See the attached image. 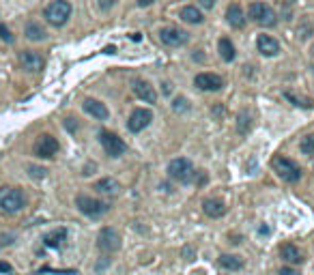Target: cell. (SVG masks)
I'll list each match as a JSON object with an SVG mask.
<instances>
[{
  "mask_svg": "<svg viewBox=\"0 0 314 275\" xmlns=\"http://www.w3.org/2000/svg\"><path fill=\"white\" fill-rule=\"evenodd\" d=\"M26 207V198L24 191L18 187H3L0 189V213L5 215H15Z\"/></svg>",
  "mask_w": 314,
  "mask_h": 275,
  "instance_id": "cell-1",
  "label": "cell"
},
{
  "mask_svg": "<svg viewBox=\"0 0 314 275\" xmlns=\"http://www.w3.org/2000/svg\"><path fill=\"white\" fill-rule=\"evenodd\" d=\"M271 166H273V170L277 172V176H280L282 181H286V183H297L301 178V168L288 157L277 155V157L271 159Z\"/></svg>",
  "mask_w": 314,
  "mask_h": 275,
  "instance_id": "cell-2",
  "label": "cell"
},
{
  "mask_svg": "<svg viewBox=\"0 0 314 275\" xmlns=\"http://www.w3.org/2000/svg\"><path fill=\"white\" fill-rule=\"evenodd\" d=\"M43 15L52 26H63V24H67V20L71 17V5L67 0H52V3L45 7Z\"/></svg>",
  "mask_w": 314,
  "mask_h": 275,
  "instance_id": "cell-3",
  "label": "cell"
},
{
  "mask_svg": "<svg viewBox=\"0 0 314 275\" xmlns=\"http://www.w3.org/2000/svg\"><path fill=\"white\" fill-rule=\"evenodd\" d=\"M168 176L179 183H189L194 178V166L187 157H177L168 163Z\"/></svg>",
  "mask_w": 314,
  "mask_h": 275,
  "instance_id": "cell-4",
  "label": "cell"
},
{
  "mask_svg": "<svg viewBox=\"0 0 314 275\" xmlns=\"http://www.w3.org/2000/svg\"><path fill=\"white\" fill-rule=\"evenodd\" d=\"M76 207L80 209V213L86 215V217H99V215H103L108 209H110V205H108V202L95 200V198L84 196V194H80L76 198Z\"/></svg>",
  "mask_w": 314,
  "mask_h": 275,
  "instance_id": "cell-5",
  "label": "cell"
},
{
  "mask_svg": "<svg viewBox=\"0 0 314 275\" xmlns=\"http://www.w3.org/2000/svg\"><path fill=\"white\" fill-rule=\"evenodd\" d=\"M250 17L263 24V26H275L277 24V17H275V11L269 7V5H265V3H252L250 5Z\"/></svg>",
  "mask_w": 314,
  "mask_h": 275,
  "instance_id": "cell-6",
  "label": "cell"
},
{
  "mask_svg": "<svg viewBox=\"0 0 314 275\" xmlns=\"http://www.w3.org/2000/svg\"><path fill=\"white\" fill-rule=\"evenodd\" d=\"M99 140H101V146H103V151L110 155V157H120L125 151H127V144L123 140H120L116 134H112V131H101L99 134Z\"/></svg>",
  "mask_w": 314,
  "mask_h": 275,
  "instance_id": "cell-7",
  "label": "cell"
},
{
  "mask_svg": "<svg viewBox=\"0 0 314 275\" xmlns=\"http://www.w3.org/2000/svg\"><path fill=\"white\" fill-rule=\"evenodd\" d=\"M56 153H58V140L50 134L39 136L37 144H34V155L41 157V159H52Z\"/></svg>",
  "mask_w": 314,
  "mask_h": 275,
  "instance_id": "cell-8",
  "label": "cell"
},
{
  "mask_svg": "<svg viewBox=\"0 0 314 275\" xmlns=\"http://www.w3.org/2000/svg\"><path fill=\"white\" fill-rule=\"evenodd\" d=\"M97 247L106 254H112L120 247V236L114 228H103L97 236Z\"/></svg>",
  "mask_w": 314,
  "mask_h": 275,
  "instance_id": "cell-9",
  "label": "cell"
},
{
  "mask_svg": "<svg viewBox=\"0 0 314 275\" xmlns=\"http://www.w3.org/2000/svg\"><path fill=\"white\" fill-rule=\"evenodd\" d=\"M153 121V112L151 110H144V107H138V110L131 112L129 121H127V127L129 131H134V134H140L144 127H149Z\"/></svg>",
  "mask_w": 314,
  "mask_h": 275,
  "instance_id": "cell-10",
  "label": "cell"
},
{
  "mask_svg": "<svg viewBox=\"0 0 314 275\" xmlns=\"http://www.w3.org/2000/svg\"><path fill=\"white\" fill-rule=\"evenodd\" d=\"M160 39H162V43L175 47V45H185L187 39H189V34H187L185 30H181V28L166 26V28L160 30Z\"/></svg>",
  "mask_w": 314,
  "mask_h": 275,
  "instance_id": "cell-11",
  "label": "cell"
},
{
  "mask_svg": "<svg viewBox=\"0 0 314 275\" xmlns=\"http://www.w3.org/2000/svg\"><path fill=\"white\" fill-rule=\"evenodd\" d=\"M20 63H22V67L26 69V71H41L43 65H45L43 56L39 52H32V50L20 52Z\"/></svg>",
  "mask_w": 314,
  "mask_h": 275,
  "instance_id": "cell-12",
  "label": "cell"
},
{
  "mask_svg": "<svg viewBox=\"0 0 314 275\" xmlns=\"http://www.w3.org/2000/svg\"><path fill=\"white\" fill-rule=\"evenodd\" d=\"M194 84L200 90H220L224 86V82H222L220 76H215V74H198L194 78Z\"/></svg>",
  "mask_w": 314,
  "mask_h": 275,
  "instance_id": "cell-13",
  "label": "cell"
},
{
  "mask_svg": "<svg viewBox=\"0 0 314 275\" xmlns=\"http://www.w3.org/2000/svg\"><path fill=\"white\" fill-rule=\"evenodd\" d=\"M84 112L91 114L93 118H97V121H106V118L110 116V110L106 107V103H101L97 99H86L84 101Z\"/></svg>",
  "mask_w": 314,
  "mask_h": 275,
  "instance_id": "cell-14",
  "label": "cell"
},
{
  "mask_svg": "<svg viewBox=\"0 0 314 275\" xmlns=\"http://www.w3.org/2000/svg\"><path fill=\"white\" fill-rule=\"evenodd\" d=\"M256 47L263 56H275L277 52H280V43H277L273 37H269V34H260V37L256 39Z\"/></svg>",
  "mask_w": 314,
  "mask_h": 275,
  "instance_id": "cell-15",
  "label": "cell"
},
{
  "mask_svg": "<svg viewBox=\"0 0 314 275\" xmlns=\"http://www.w3.org/2000/svg\"><path fill=\"white\" fill-rule=\"evenodd\" d=\"M134 93L138 95V99H142L144 103H155L157 101V95H155L153 86L149 84V82H144V80H136L134 82Z\"/></svg>",
  "mask_w": 314,
  "mask_h": 275,
  "instance_id": "cell-16",
  "label": "cell"
},
{
  "mask_svg": "<svg viewBox=\"0 0 314 275\" xmlns=\"http://www.w3.org/2000/svg\"><path fill=\"white\" fill-rule=\"evenodd\" d=\"M226 22L231 24L233 28H243V24H246L243 9H241L239 5H231V7L226 9Z\"/></svg>",
  "mask_w": 314,
  "mask_h": 275,
  "instance_id": "cell-17",
  "label": "cell"
},
{
  "mask_svg": "<svg viewBox=\"0 0 314 275\" xmlns=\"http://www.w3.org/2000/svg\"><path fill=\"white\" fill-rule=\"evenodd\" d=\"M280 256H282V260H286L288 265H299L301 260V252L293 245V243H284L282 247H280Z\"/></svg>",
  "mask_w": 314,
  "mask_h": 275,
  "instance_id": "cell-18",
  "label": "cell"
},
{
  "mask_svg": "<svg viewBox=\"0 0 314 275\" xmlns=\"http://www.w3.org/2000/svg\"><path fill=\"white\" fill-rule=\"evenodd\" d=\"M202 211L207 213L209 217H213V219H215V217H222V215L226 213V207L222 205L220 200H211V198H207V200L202 202Z\"/></svg>",
  "mask_w": 314,
  "mask_h": 275,
  "instance_id": "cell-19",
  "label": "cell"
},
{
  "mask_svg": "<svg viewBox=\"0 0 314 275\" xmlns=\"http://www.w3.org/2000/svg\"><path fill=\"white\" fill-rule=\"evenodd\" d=\"M24 34H26V39H30V41H43L47 37L45 28L37 22H28L26 28H24Z\"/></svg>",
  "mask_w": 314,
  "mask_h": 275,
  "instance_id": "cell-20",
  "label": "cell"
},
{
  "mask_svg": "<svg viewBox=\"0 0 314 275\" xmlns=\"http://www.w3.org/2000/svg\"><path fill=\"white\" fill-rule=\"evenodd\" d=\"M63 241H67V230L65 228H56V230L47 232L43 236V243L47 247H60V245H63Z\"/></svg>",
  "mask_w": 314,
  "mask_h": 275,
  "instance_id": "cell-21",
  "label": "cell"
},
{
  "mask_svg": "<svg viewBox=\"0 0 314 275\" xmlns=\"http://www.w3.org/2000/svg\"><path fill=\"white\" fill-rule=\"evenodd\" d=\"M179 17L183 22H187V24H200L202 22V13L196 7H183L179 11Z\"/></svg>",
  "mask_w": 314,
  "mask_h": 275,
  "instance_id": "cell-22",
  "label": "cell"
},
{
  "mask_svg": "<svg viewBox=\"0 0 314 275\" xmlns=\"http://www.w3.org/2000/svg\"><path fill=\"white\" fill-rule=\"evenodd\" d=\"M220 265L226 271H239V269H243V260L233 254H224V256H220Z\"/></svg>",
  "mask_w": 314,
  "mask_h": 275,
  "instance_id": "cell-23",
  "label": "cell"
},
{
  "mask_svg": "<svg viewBox=\"0 0 314 275\" xmlns=\"http://www.w3.org/2000/svg\"><path fill=\"white\" fill-rule=\"evenodd\" d=\"M217 50H220V56L224 58L226 63L235 61V45L231 43V39H220V43H217Z\"/></svg>",
  "mask_w": 314,
  "mask_h": 275,
  "instance_id": "cell-24",
  "label": "cell"
},
{
  "mask_svg": "<svg viewBox=\"0 0 314 275\" xmlns=\"http://www.w3.org/2000/svg\"><path fill=\"white\" fill-rule=\"evenodd\" d=\"M95 189L99 191V194H116L118 191V183L114 181V178H101V181H97L95 183Z\"/></svg>",
  "mask_w": 314,
  "mask_h": 275,
  "instance_id": "cell-25",
  "label": "cell"
},
{
  "mask_svg": "<svg viewBox=\"0 0 314 275\" xmlns=\"http://www.w3.org/2000/svg\"><path fill=\"white\" fill-rule=\"evenodd\" d=\"M299 149H301V153H304V155H310V157H314V134H308L304 140H301Z\"/></svg>",
  "mask_w": 314,
  "mask_h": 275,
  "instance_id": "cell-26",
  "label": "cell"
},
{
  "mask_svg": "<svg viewBox=\"0 0 314 275\" xmlns=\"http://www.w3.org/2000/svg\"><path fill=\"white\" fill-rule=\"evenodd\" d=\"M248 129H250V114L241 112L237 116V131H239V134H248Z\"/></svg>",
  "mask_w": 314,
  "mask_h": 275,
  "instance_id": "cell-27",
  "label": "cell"
},
{
  "mask_svg": "<svg viewBox=\"0 0 314 275\" xmlns=\"http://www.w3.org/2000/svg\"><path fill=\"white\" fill-rule=\"evenodd\" d=\"M284 97L288 101H293V105H301V107H312V101L310 99H301V97H295L293 93H284Z\"/></svg>",
  "mask_w": 314,
  "mask_h": 275,
  "instance_id": "cell-28",
  "label": "cell"
},
{
  "mask_svg": "<svg viewBox=\"0 0 314 275\" xmlns=\"http://www.w3.org/2000/svg\"><path fill=\"white\" fill-rule=\"evenodd\" d=\"M45 168H39V166H28V174L34 176V178H43L45 176Z\"/></svg>",
  "mask_w": 314,
  "mask_h": 275,
  "instance_id": "cell-29",
  "label": "cell"
},
{
  "mask_svg": "<svg viewBox=\"0 0 314 275\" xmlns=\"http://www.w3.org/2000/svg\"><path fill=\"white\" fill-rule=\"evenodd\" d=\"M0 39H3L5 43H11V41H13V34H11V30L5 26V24H0Z\"/></svg>",
  "mask_w": 314,
  "mask_h": 275,
  "instance_id": "cell-30",
  "label": "cell"
},
{
  "mask_svg": "<svg viewBox=\"0 0 314 275\" xmlns=\"http://www.w3.org/2000/svg\"><path fill=\"white\" fill-rule=\"evenodd\" d=\"M118 3V0H97V5H99V9H103V11H108V9H112L114 5Z\"/></svg>",
  "mask_w": 314,
  "mask_h": 275,
  "instance_id": "cell-31",
  "label": "cell"
},
{
  "mask_svg": "<svg viewBox=\"0 0 314 275\" xmlns=\"http://www.w3.org/2000/svg\"><path fill=\"white\" fill-rule=\"evenodd\" d=\"M185 103H187L185 99H177L172 107H175V110H177V112H179V110H187V105H185Z\"/></svg>",
  "mask_w": 314,
  "mask_h": 275,
  "instance_id": "cell-32",
  "label": "cell"
},
{
  "mask_svg": "<svg viewBox=\"0 0 314 275\" xmlns=\"http://www.w3.org/2000/svg\"><path fill=\"white\" fill-rule=\"evenodd\" d=\"M198 3H200L202 9H213L215 7V0H198Z\"/></svg>",
  "mask_w": 314,
  "mask_h": 275,
  "instance_id": "cell-33",
  "label": "cell"
},
{
  "mask_svg": "<svg viewBox=\"0 0 314 275\" xmlns=\"http://www.w3.org/2000/svg\"><path fill=\"white\" fill-rule=\"evenodd\" d=\"M280 275H299V271H295V269H291V267H282V269H280Z\"/></svg>",
  "mask_w": 314,
  "mask_h": 275,
  "instance_id": "cell-34",
  "label": "cell"
},
{
  "mask_svg": "<svg viewBox=\"0 0 314 275\" xmlns=\"http://www.w3.org/2000/svg\"><path fill=\"white\" fill-rule=\"evenodd\" d=\"M0 273H11V265H9V262L0 260Z\"/></svg>",
  "mask_w": 314,
  "mask_h": 275,
  "instance_id": "cell-35",
  "label": "cell"
},
{
  "mask_svg": "<svg viewBox=\"0 0 314 275\" xmlns=\"http://www.w3.org/2000/svg\"><path fill=\"white\" fill-rule=\"evenodd\" d=\"M153 3H155V0H138L140 7H149V5H153Z\"/></svg>",
  "mask_w": 314,
  "mask_h": 275,
  "instance_id": "cell-36",
  "label": "cell"
},
{
  "mask_svg": "<svg viewBox=\"0 0 314 275\" xmlns=\"http://www.w3.org/2000/svg\"><path fill=\"white\" fill-rule=\"evenodd\" d=\"M103 52H106V54H114V52H116V47H114V45H108Z\"/></svg>",
  "mask_w": 314,
  "mask_h": 275,
  "instance_id": "cell-37",
  "label": "cell"
},
{
  "mask_svg": "<svg viewBox=\"0 0 314 275\" xmlns=\"http://www.w3.org/2000/svg\"><path fill=\"white\" fill-rule=\"evenodd\" d=\"M312 54H314V47H312Z\"/></svg>",
  "mask_w": 314,
  "mask_h": 275,
  "instance_id": "cell-38",
  "label": "cell"
}]
</instances>
